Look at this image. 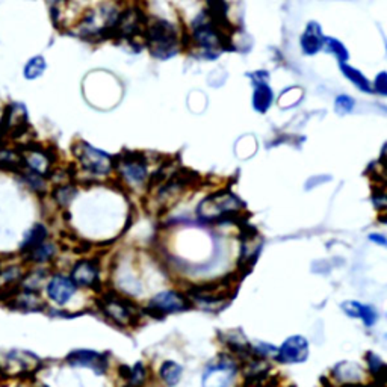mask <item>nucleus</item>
I'll return each instance as SVG.
<instances>
[{"instance_id":"obj_1","label":"nucleus","mask_w":387,"mask_h":387,"mask_svg":"<svg viewBox=\"0 0 387 387\" xmlns=\"http://www.w3.org/2000/svg\"><path fill=\"white\" fill-rule=\"evenodd\" d=\"M145 41L152 56L165 61L173 58L180 49V35L174 23L157 18L145 26Z\"/></svg>"},{"instance_id":"obj_27","label":"nucleus","mask_w":387,"mask_h":387,"mask_svg":"<svg viewBox=\"0 0 387 387\" xmlns=\"http://www.w3.org/2000/svg\"><path fill=\"white\" fill-rule=\"evenodd\" d=\"M365 360H366V366H368V371L369 374L372 375L374 378H378L380 377V374L386 369V363L383 361V359L380 356L375 354V352L369 351L366 352V356H365Z\"/></svg>"},{"instance_id":"obj_3","label":"nucleus","mask_w":387,"mask_h":387,"mask_svg":"<svg viewBox=\"0 0 387 387\" xmlns=\"http://www.w3.org/2000/svg\"><path fill=\"white\" fill-rule=\"evenodd\" d=\"M191 40L208 55V58H216L225 47L223 30L204 13L191 23Z\"/></svg>"},{"instance_id":"obj_7","label":"nucleus","mask_w":387,"mask_h":387,"mask_svg":"<svg viewBox=\"0 0 387 387\" xmlns=\"http://www.w3.org/2000/svg\"><path fill=\"white\" fill-rule=\"evenodd\" d=\"M247 76L252 79V84H253L252 105L254 111L259 113H267L276 100L274 89H272L269 85V73L265 70H259V72L248 73Z\"/></svg>"},{"instance_id":"obj_4","label":"nucleus","mask_w":387,"mask_h":387,"mask_svg":"<svg viewBox=\"0 0 387 387\" xmlns=\"http://www.w3.org/2000/svg\"><path fill=\"white\" fill-rule=\"evenodd\" d=\"M100 307L105 316L120 327H132L140 321L138 307L116 292L105 293L100 300Z\"/></svg>"},{"instance_id":"obj_19","label":"nucleus","mask_w":387,"mask_h":387,"mask_svg":"<svg viewBox=\"0 0 387 387\" xmlns=\"http://www.w3.org/2000/svg\"><path fill=\"white\" fill-rule=\"evenodd\" d=\"M0 169L21 174L26 169V161L21 152L0 150Z\"/></svg>"},{"instance_id":"obj_26","label":"nucleus","mask_w":387,"mask_h":387,"mask_svg":"<svg viewBox=\"0 0 387 387\" xmlns=\"http://www.w3.org/2000/svg\"><path fill=\"white\" fill-rule=\"evenodd\" d=\"M21 271L17 267H11L6 271H0V291L13 288L16 283H20Z\"/></svg>"},{"instance_id":"obj_10","label":"nucleus","mask_w":387,"mask_h":387,"mask_svg":"<svg viewBox=\"0 0 387 387\" xmlns=\"http://www.w3.org/2000/svg\"><path fill=\"white\" fill-rule=\"evenodd\" d=\"M237 372V363L232 356H220L215 361H212L211 365L208 366L206 372H204L203 381H206L209 378H212V384L215 383V380L218 378L216 384L218 386H225L232 383L233 377Z\"/></svg>"},{"instance_id":"obj_20","label":"nucleus","mask_w":387,"mask_h":387,"mask_svg":"<svg viewBox=\"0 0 387 387\" xmlns=\"http://www.w3.org/2000/svg\"><path fill=\"white\" fill-rule=\"evenodd\" d=\"M322 52L332 55L333 58L337 61V64H345L349 61V50L347 49V45L340 41L336 37L332 35H325L324 38V47Z\"/></svg>"},{"instance_id":"obj_12","label":"nucleus","mask_w":387,"mask_h":387,"mask_svg":"<svg viewBox=\"0 0 387 387\" xmlns=\"http://www.w3.org/2000/svg\"><path fill=\"white\" fill-rule=\"evenodd\" d=\"M67 361L72 366H81V368H89L93 369L97 375L105 374L108 369V361L103 354H99L96 351L89 349H77L70 352L67 356Z\"/></svg>"},{"instance_id":"obj_30","label":"nucleus","mask_w":387,"mask_h":387,"mask_svg":"<svg viewBox=\"0 0 387 387\" xmlns=\"http://www.w3.org/2000/svg\"><path fill=\"white\" fill-rule=\"evenodd\" d=\"M253 354L257 356V357H262V359H274L277 357L279 354V348L271 345V344H257V345H253Z\"/></svg>"},{"instance_id":"obj_32","label":"nucleus","mask_w":387,"mask_h":387,"mask_svg":"<svg viewBox=\"0 0 387 387\" xmlns=\"http://www.w3.org/2000/svg\"><path fill=\"white\" fill-rule=\"evenodd\" d=\"M145 378H147V372H145L144 365H142L141 361H140V363H136V365H135L133 369H132L129 383L138 386V384H142V383L145 381Z\"/></svg>"},{"instance_id":"obj_13","label":"nucleus","mask_w":387,"mask_h":387,"mask_svg":"<svg viewBox=\"0 0 387 387\" xmlns=\"http://www.w3.org/2000/svg\"><path fill=\"white\" fill-rule=\"evenodd\" d=\"M76 288L77 284L73 281L72 277L55 276L50 279L47 284V295L53 303L64 305L73 298V295L76 293Z\"/></svg>"},{"instance_id":"obj_18","label":"nucleus","mask_w":387,"mask_h":387,"mask_svg":"<svg viewBox=\"0 0 387 387\" xmlns=\"http://www.w3.org/2000/svg\"><path fill=\"white\" fill-rule=\"evenodd\" d=\"M14 303L16 309L26 310V312H38L44 309V301L40 298L38 292L23 289L16 295V298L11 301Z\"/></svg>"},{"instance_id":"obj_23","label":"nucleus","mask_w":387,"mask_h":387,"mask_svg":"<svg viewBox=\"0 0 387 387\" xmlns=\"http://www.w3.org/2000/svg\"><path fill=\"white\" fill-rule=\"evenodd\" d=\"M159 375H161V380L168 386H176L181 378V366L177 365L176 361H165L164 365L159 369Z\"/></svg>"},{"instance_id":"obj_17","label":"nucleus","mask_w":387,"mask_h":387,"mask_svg":"<svg viewBox=\"0 0 387 387\" xmlns=\"http://www.w3.org/2000/svg\"><path fill=\"white\" fill-rule=\"evenodd\" d=\"M339 68H340V73H342V76L347 79V81L354 85L359 91H361V93H365V94H372L374 93V91H372V81H369V77L363 72H360L359 68L352 67L348 62L339 64Z\"/></svg>"},{"instance_id":"obj_16","label":"nucleus","mask_w":387,"mask_h":387,"mask_svg":"<svg viewBox=\"0 0 387 387\" xmlns=\"http://www.w3.org/2000/svg\"><path fill=\"white\" fill-rule=\"evenodd\" d=\"M340 309L345 312L347 316L360 320L368 328H371L378 321L377 310L369 304H363L359 301H344L342 305H340Z\"/></svg>"},{"instance_id":"obj_6","label":"nucleus","mask_w":387,"mask_h":387,"mask_svg":"<svg viewBox=\"0 0 387 387\" xmlns=\"http://www.w3.org/2000/svg\"><path fill=\"white\" fill-rule=\"evenodd\" d=\"M189 303L191 301L180 292L167 291V292L157 293L155 298H152L145 312L150 316L164 318L165 315H169V313H179V312L188 310L191 307Z\"/></svg>"},{"instance_id":"obj_11","label":"nucleus","mask_w":387,"mask_h":387,"mask_svg":"<svg viewBox=\"0 0 387 387\" xmlns=\"http://www.w3.org/2000/svg\"><path fill=\"white\" fill-rule=\"evenodd\" d=\"M324 30L320 21L309 20L300 35V49L305 56H315L322 52L324 47Z\"/></svg>"},{"instance_id":"obj_8","label":"nucleus","mask_w":387,"mask_h":387,"mask_svg":"<svg viewBox=\"0 0 387 387\" xmlns=\"http://www.w3.org/2000/svg\"><path fill=\"white\" fill-rule=\"evenodd\" d=\"M113 168L118 169L126 179L129 184L133 185H141L147 179V162L142 153H126L124 156H118L116 161H113Z\"/></svg>"},{"instance_id":"obj_22","label":"nucleus","mask_w":387,"mask_h":387,"mask_svg":"<svg viewBox=\"0 0 387 387\" xmlns=\"http://www.w3.org/2000/svg\"><path fill=\"white\" fill-rule=\"evenodd\" d=\"M45 68H47L45 58L41 55H37L26 62L25 70H23V76H25V79H28V81H35V79H38L44 74Z\"/></svg>"},{"instance_id":"obj_9","label":"nucleus","mask_w":387,"mask_h":387,"mask_svg":"<svg viewBox=\"0 0 387 387\" xmlns=\"http://www.w3.org/2000/svg\"><path fill=\"white\" fill-rule=\"evenodd\" d=\"M309 359V342L301 335L288 337L279 348L276 361L281 365H298Z\"/></svg>"},{"instance_id":"obj_31","label":"nucleus","mask_w":387,"mask_h":387,"mask_svg":"<svg viewBox=\"0 0 387 387\" xmlns=\"http://www.w3.org/2000/svg\"><path fill=\"white\" fill-rule=\"evenodd\" d=\"M372 94H377L380 97H387V72L383 70L375 74L372 81Z\"/></svg>"},{"instance_id":"obj_33","label":"nucleus","mask_w":387,"mask_h":387,"mask_svg":"<svg viewBox=\"0 0 387 387\" xmlns=\"http://www.w3.org/2000/svg\"><path fill=\"white\" fill-rule=\"evenodd\" d=\"M369 241L380 245V247H387V237L384 235H380V233H371L369 235Z\"/></svg>"},{"instance_id":"obj_15","label":"nucleus","mask_w":387,"mask_h":387,"mask_svg":"<svg viewBox=\"0 0 387 387\" xmlns=\"http://www.w3.org/2000/svg\"><path fill=\"white\" fill-rule=\"evenodd\" d=\"M330 377L339 384L361 383L365 380V371L356 361H340L332 369Z\"/></svg>"},{"instance_id":"obj_5","label":"nucleus","mask_w":387,"mask_h":387,"mask_svg":"<svg viewBox=\"0 0 387 387\" xmlns=\"http://www.w3.org/2000/svg\"><path fill=\"white\" fill-rule=\"evenodd\" d=\"M73 152L85 172L94 176H106L112 172L113 159L108 153L100 152L86 142H77Z\"/></svg>"},{"instance_id":"obj_24","label":"nucleus","mask_w":387,"mask_h":387,"mask_svg":"<svg viewBox=\"0 0 387 387\" xmlns=\"http://www.w3.org/2000/svg\"><path fill=\"white\" fill-rule=\"evenodd\" d=\"M55 252H56L55 245L45 241L37 248H33L32 252L28 253L26 256H28V260L33 262V264H45V262H49L55 256Z\"/></svg>"},{"instance_id":"obj_25","label":"nucleus","mask_w":387,"mask_h":387,"mask_svg":"<svg viewBox=\"0 0 387 387\" xmlns=\"http://www.w3.org/2000/svg\"><path fill=\"white\" fill-rule=\"evenodd\" d=\"M76 194H77V191L74 186L61 185V186H56V189L53 191V198L58 201L60 206L65 208L72 203V200L76 197Z\"/></svg>"},{"instance_id":"obj_28","label":"nucleus","mask_w":387,"mask_h":387,"mask_svg":"<svg viewBox=\"0 0 387 387\" xmlns=\"http://www.w3.org/2000/svg\"><path fill=\"white\" fill-rule=\"evenodd\" d=\"M354 108H356V100L352 99L351 96H348V94L336 96L335 109L337 113H342V116H345V113H349V112L354 111Z\"/></svg>"},{"instance_id":"obj_36","label":"nucleus","mask_w":387,"mask_h":387,"mask_svg":"<svg viewBox=\"0 0 387 387\" xmlns=\"http://www.w3.org/2000/svg\"><path fill=\"white\" fill-rule=\"evenodd\" d=\"M130 374H132V369L130 368H128V366H120V375H121V377L123 378H126V380H129L130 378Z\"/></svg>"},{"instance_id":"obj_14","label":"nucleus","mask_w":387,"mask_h":387,"mask_svg":"<svg viewBox=\"0 0 387 387\" xmlns=\"http://www.w3.org/2000/svg\"><path fill=\"white\" fill-rule=\"evenodd\" d=\"M72 279L77 286L94 288L99 284V268L93 260H79L72 269Z\"/></svg>"},{"instance_id":"obj_2","label":"nucleus","mask_w":387,"mask_h":387,"mask_svg":"<svg viewBox=\"0 0 387 387\" xmlns=\"http://www.w3.org/2000/svg\"><path fill=\"white\" fill-rule=\"evenodd\" d=\"M244 209V203L233 192L220 191L204 198L197 209L203 221H235L233 218Z\"/></svg>"},{"instance_id":"obj_35","label":"nucleus","mask_w":387,"mask_h":387,"mask_svg":"<svg viewBox=\"0 0 387 387\" xmlns=\"http://www.w3.org/2000/svg\"><path fill=\"white\" fill-rule=\"evenodd\" d=\"M47 2H49V5L52 6V11L55 13V11H58L67 2V0H47Z\"/></svg>"},{"instance_id":"obj_34","label":"nucleus","mask_w":387,"mask_h":387,"mask_svg":"<svg viewBox=\"0 0 387 387\" xmlns=\"http://www.w3.org/2000/svg\"><path fill=\"white\" fill-rule=\"evenodd\" d=\"M380 164H381V168L383 172L387 174V142L384 144L383 150H381V156H380Z\"/></svg>"},{"instance_id":"obj_29","label":"nucleus","mask_w":387,"mask_h":387,"mask_svg":"<svg viewBox=\"0 0 387 387\" xmlns=\"http://www.w3.org/2000/svg\"><path fill=\"white\" fill-rule=\"evenodd\" d=\"M372 203L375 208L387 209V179H383L381 184L372 192Z\"/></svg>"},{"instance_id":"obj_21","label":"nucleus","mask_w":387,"mask_h":387,"mask_svg":"<svg viewBox=\"0 0 387 387\" xmlns=\"http://www.w3.org/2000/svg\"><path fill=\"white\" fill-rule=\"evenodd\" d=\"M45 239H47V230H45V227L43 224H35L32 227V230L29 232L28 237L23 241L20 252L23 254L30 253L33 248H37L38 245H41L43 242H45Z\"/></svg>"}]
</instances>
